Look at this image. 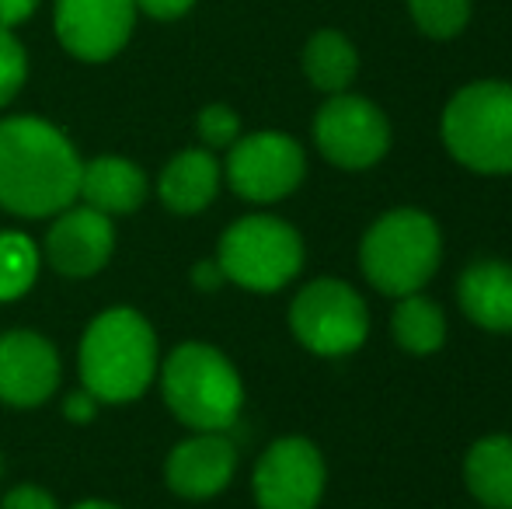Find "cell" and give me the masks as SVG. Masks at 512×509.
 Returning a JSON list of instances; mask_svg holds the SVG:
<instances>
[{"mask_svg": "<svg viewBox=\"0 0 512 509\" xmlns=\"http://www.w3.org/2000/svg\"><path fill=\"white\" fill-rule=\"evenodd\" d=\"M84 161L60 126L39 116L0 123V210L49 220L77 203Z\"/></svg>", "mask_w": 512, "mask_h": 509, "instance_id": "6da1fadb", "label": "cell"}, {"mask_svg": "<svg viewBox=\"0 0 512 509\" xmlns=\"http://www.w3.org/2000/svg\"><path fill=\"white\" fill-rule=\"evenodd\" d=\"M161 370V342L147 314L136 307H105L84 328L77 346V374L102 405H129Z\"/></svg>", "mask_w": 512, "mask_h": 509, "instance_id": "7a4b0ae2", "label": "cell"}, {"mask_svg": "<svg viewBox=\"0 0 512 509\" xmlns=\"http://www.w3.org/2000/svg\"><path fill=\"white\" fill-rule=\"evenodd\" d=\"M168 412L192 433H227L244 408L237 367L216 346L189 339L175 346L157 370Z\"/></svg>", "mask_w": 512, "mask_h": 509, "instance_id": "3957f363", "label": "cell"}, {"mask_svg": "<svg viewBox=\"0 0 512 509\" xmlns=\"http://www.w3.org/2000/svg\"><path fill=\"white\" fill-rule=\"evenodd\" d=\"M443 258V234L425 210L398 206L377 217L363 234L359 265L373 290L387 297L422 293Z\"/></svg>", "mask_w": 512, "mask_h": 509, "instance_id": "277c9868", "label": "cell"}, {"mask_svg": "<svg viewBox=\"0 0 512 509\" xmlns=\"http://www.w3.org/2000/svg\"><path fill=\"white\" fill-rule=\"evenodd\" d=\"M443 143L478 175H512V81H471L443 109Z\"/></svg>", "mask_w": 512, "mask_h": 509, "instance_id": "5b68a950", "label": "cell"}, {"mask_svg": "<svg viewBox=\"0 0 512 509\" xmlns=\"http://www.w3.org/2000/svg\"><path fill=\"white\" fill-rule=\"evenodd\" d=\"M213 258L220 262L227 283L251 293H276L304 269V238L290 220L248 213L223 231Z\"/></svg>", "mask_w": 512, "mask_h": 509, "instance_id": "8992f818", "label": "cell"}, {"mask_svg": "<svg viewBox=\"0 0 512 509\" xmlns=\"http://www.w3.org/2000/svg\"><path fill=\"white\" fill-rule=\"evenodd\" d=\"M290 332L307 353L338 360L363 349L370 335V307L345 279H314L293 297Z\"/></svg>", "mask_w": 512, "mask_h": 509, "instance_id": "52a82bcc", "label": "cell"}, {"mask_svg": "<svg viewBox=\"0 0 512 509\" xmlns=\"http://www.w3.org/2000/svg\"><path fill=\"white\" fill-rule=\"evenodd\" d=\"M307 175V154L290 133L262 129V133L237 136L227 150L223 178L248 203H279L300 189Z\"/></svg>", "mask_w": 512, "mask_h": 509, "instance_id": "ba28073f", "label": "cell"}, {"mask_svg": "<svg viewBox=\"0 0 512 509\" xmlns=\"http://www.w3.org/2000/svg\"><path fill=\"white\" fill-rule=\"evenodd\" d=\"M314 143L335 168L366 171L380 164L391 150V123L384 109L370 98L352 95H328V102L314 116Z\"/></svg>", "mask_w": 512, "mask_h": 509, "instance_id": "9c48e42d", "label": "cell"}, {"mask_svg": "<svg viewBox=\"0 0 512 509\" xmlns=\"http://www.w3.org/2000/svg\"><path fill=\"white\" fill-rule=\"evenodd\" d=\"M328 485L321 450L304 436H283L262 450L251 475L258 509H317Z\"/></svg>", "mask_w": 512, "mask_h": 509, "instance_id": "30bf717a", "label": "cell"}, {"mask_svg": "<svg viewBox=\"0 0 512 509\" xmlns=\"http://www.w3.org/2000/svg\"><path fill=\"white\" fill-rule=\"evenodd\" d=\"M46 241H42V262L67 279H88L102 272L115 252V224L112 217L91 210L84 203H74L49 217Z\"/></svg>", "mask_w": 512, "mask_h": 509, "instance_id": "8fae6325", "label": "cell"}, {"mask_svg": "<svg viewBox=\"0 0 512 509\" xmlns=\"http://www.w3.org/2000/svg\"><path fill=\"white\" fill-rule=\"evenodd\" d=\"M136 0H56V39L70 56L105 63L129 42Z\"/></svg>", "mask_w": 512, "mask_h": 509, "instance_id": "7c38bea8", "label": "cell"}, {"mask_svg": "<svg viewBox=\"0 0 512 509\" xmlns=\"http://www.w3.org/2000/svg\"><path fill=\"white\" fill-rule=\"evenodd\" d=\"M63 363L56 346L32 328L0 335V401L11 408H39L60 387Z\"/></svg>", "mask_w": 512, "mask_h": 509, "instance_id": "4fadbf2b", "label": "cell"}, {"mask_svg": "<svg viewBox=\"0 0 512 509\" xmlns=\"http://www.w3.org/2000/svg\"><path fill=\"white\" fill-rule=\"evenodd\" d=\"M237 447L227 433H192L178 447H171L164 461V482L175 496L203 503L234 482Z\"/></svg>", "mask_w": 512, "mask_h": 509, "instance_id": "5bb4252c", "label": "cell"}, {"mask_svg": "<svg viewBox=\"0 0 512 509\" xmlns=\"http://www.w3.org/2000/svg\"><path fill=\"white\" fill-rule=\"evenodd\" d=\"M223 185V164L216 161L213 150L189 147L175 154L157 175V199L164 210L178 213V217H196L209 210Z\"/></svg>", "mask_w": 512, "mask_h": 509, "instance_id": "9a60e30c", "label": "cell"}, {"mask_svg": "<svg viewBox=\"0 0 512 509\" xmlns=\"http://www.w3.org/2000/svg\"><path fill=\"white\" fill-rule=\"evenodd\" d=\"M460 311L485 332H512V265L502 258H478L457 279Z\"/></svg>", "mask_w": 512, "mask_h": 509, "instance_id": "2e32d148", "label": "cell"}, {"mask_svg": "<svg viewBox=\"0 0 512 509\" xmlns=\"http://www.w3.org/2000/svg\"><path fill=\"white\" fill-rule=\"evenodd\" d=\"M147 192H150V185L140 164H133L129 157L102 154V157H95V161H84L77 203L91 206V210L115 220V217H126V213L140 210Z\"/></svg>", "mask_w": 512, "mask_h": 509, "instance_id": "e0dca14e", "label": "cell"}, {"mask_svg": "<svg viewBox=\"0 0 512 509\" xmlns=\"http://www.w3.org/2000/svg\"><path fill=\"white\" fill-rule=\"evenodd\" d=\"M464 482L485 509H512V436H481L464 457Z\"/></svg>", "mask_w": 512, "mask_h": 509, "instance_id": "ac0fdd59", "label": "cell"}, {"mask_svg": "<svg viewBox=\"0 0 512 509\" xmlns=\"http://www.w3.org/2000/svg\"><path fill=\"white\" fill-rule=\"evenodd\" d=\"M304 74L324 95L349 91L359 74V53L349 35H342L338 28H321L310 35L304 46Z\"/></svg>", "mask_w": 512, "mask_h": 509, "instance_id": "d6986e66", "label": "cell"}, {"mask_svg": "<svg viewBox=\"0 0 512 509\" xmlns=\"http://www.w3.org/2000/svg\"><path fill=\"white\" fill-rule=\"evenodd\" d=\"M391 332L405 353L432 356L446 342V314L436 300L408 293V297H398V307L391 314Z\"/></svg>", "mask_w": 512, "mask_h": 509, "instance_id": "ffe728a7", "label": "cell"}, {"mask_svg": "<svg viewBox=\"0 0 512 509\" xmlns=\"http://www.w3.org/2000/svg\"><path fill=\"white\" fill-rule=\"evenodd\" d=\"M42 252L28 234L0 231V304H14L35 286Z\"/></svg>", "mask_w": 512, "mask_h": 509, "instance_id": "44dd1931", "label": "cell"}, {"mask_svg": "<svg viewBox=\"0 0 512 509\" xmlns=\"http://www.w3.org/2000/svg\"><path fill=\"white\" fill-rule=\"evenodd\" d=\"M415 28L429 39H457L471 21V0H408Z\"/></svg>", "mask_w": 512, "mask_h": 509, "instance_id": "7402d4cb", "label": "cell"}, {"mask_svg": "<svg viewBox=\"0 0 512 509\" xmlns=\"http://www.w3.org/2000/svg\"><path fill=\"white\" fill-rule=\"evenodd\" d=\"M196 129L206 150H230L241 136V116L230 105H206L196 119Z\"/></svg>", "mask_w": 512, "mask_h": 509, "instance_id": "603a6c76", "label": "cell"}, {"mask_svg": "<svg viewBox=\"0 0 512 509\" xmlns=\"http://www.w3.org/2000/svg\"><path fill=\"white\" fill-rule=\"evenodd\" d=\"M28 77L25 46L11 35V28H0V109L21 91Z\"/></svg>", "mask_w": 512, "mask_h": 509, "instance_id": "cb8c5ba5", "label": "cell"}, {"mask_svg": "<svg viewBox=\"0 0 512 509\" xmlns=\"http://www.w3.org/2000/svg\"><path fill=\"white\" fill-rule=\"evenodd\" d=\"M0 509H60V503H56L53 492L42 489V485L21 482V485H14V489L4 492Z\"/></svg>", "mask_w": 512, "mask_h": 509, "instance_id": "d4e9b609", "label": "cell"}, {"mask_svg": "<svg viewBox=\"0 0 512 509\" xmlns=\"http://www.w3.org/2000/svg\"><path fill=\"white\" fill-rule=\"evenodd\" d=\"M98 408H102V401H98L88 387H77V391H70L67 398H63V415H67L70 422H77V426L95 419Z\"/></svg>", "mask_w": 512, "mask_h": 509, "instance_id": "484cf974", "label": "cell"}, {"mask_svg": "<svg viewBox=\"0 0 512 509\" xmlns=\"http://www.w3.org/2000/svg\"><path fill=\"white\" fill-rule=\"evenodd\" d=\"M196 0H136V11H147L157 21H175L192 11Z\"/></svg>", "mask_w": 512, "mask_h": 509, "instance_id": "4316f807", "label": "cell"}, {"mask_svg": "<svg viewBox=\"0 0 512 509\" xmlns=\"http://www.w3.org/2000/svg\"><path fill=\"white\" fill-rule=\"evenodd\" d=\"M223 283H227V276H223V269H220V262H216V258H203V262L192 265V286H196V290L216 293Z\"/></svg>", "mask_w": 512, "mask_h": 509, "instance_id": "83f0119b", "label": "cell"}, {"mask_svg": "<svg viewBox=\"0 0 512 509\" xmlns=\"http://www.w3.org/2000/svg\"><path fill=\"white\" fill-rule=\"evenodd\" d=\"M39 7V0H0V28H14Z\"/></svg>", "mask_w": 512, "mask_h": 509, "instance_id": "f1b7e54d", "label": "cell"}, {"mask_svg": "<svg viewBox=\"0 0 512 509\" xmlns=\"http://www.w3.org/2000/svg\"><path fill=\"white\" fill-rule=\"evenodd\" d=\"M70 509H122V506L108 503V499H84V503H74Z\"/></svg>", "mask_w": 512, "mask_h": 509, "instance_id": "f546056e", "label": "cell"}, {"mask_svg": "<svg viewBox=\"0 0 512 509\" xmlns=\"http://www.w3.org/2000/svg\"><path fill=\"white\" fill-rule=\"evenodd\" d=\"M481 509H485V506H481Z\"/></svg>", "mask_w": 512, "mask_h": 509, "instance_id": "4dcf8cb0", "label": "cell"}]
</instances>
